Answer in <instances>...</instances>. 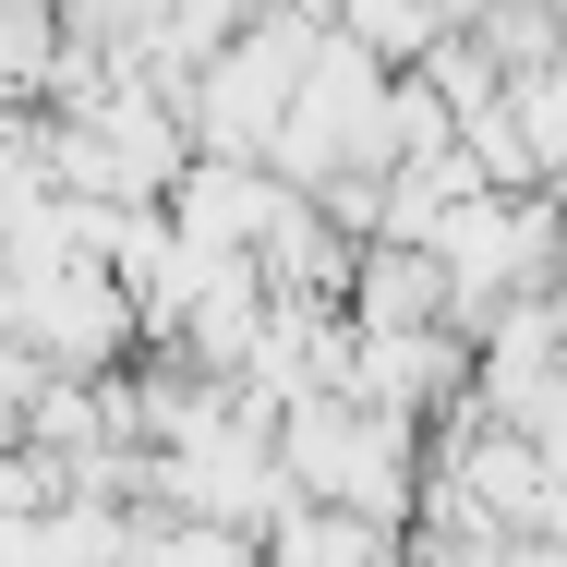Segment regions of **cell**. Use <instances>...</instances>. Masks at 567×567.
Segmentation results:
<instances>
[{
  "instance_id": "obj_1",
  "label": "cell",
  "mask_w": 567,
  "mask_h": 567,
  "mask_svg": "<svg viewBox=\"0 0 567 567\" xmlns=\"http://www.w3.org/2000/svg\"><path fill=\"white\" fill-rule=\"evenodd\" d=\"M350 327H458V278L423 254V241H374L362 278H350Z\"/></svg>"
},
{
  "instance_id": "obj_2",
  "label": "cell",
  "mask_w": 567,
  "mask_h": 567,
  "mask_svg": "<svg viewBox=\"0 0 567 567\" xmlns=\"http://www.w3.org/2000/svg\"><path fill=\"white\" fill-rule=\"evenodd\" d=\"M447 24H458L447 0H339V37H350V49H374L386 73L435 61V37H447Z\"/></svg>"
},
{
  "instance_id": "obj_4",
  "label": "cell",
  "mask_w": 567,
  "mask_h": 567,
  "mask_svg": "<svg viewBox=\"0 0 567 567\" xmlns=\"http://www.w3.org/2000/svg\"><path fill=\"white\" fill-rule=\"evenodd\" d=\"M544 194H556V206H567V169H556V182H544Z\"/></svg>"
},
{
  "instance_id": "obj_3",
  "label": "cell",
  "mask_w": 567,
  "mask_h": 567,
  "mask_svg": "<svg viewBox=\"0 0 567 567\" xmlns=\"http://www.w3.org/2000/svg\"><path fill=\"white\" fill-rule=\"evenodd\" d=\"M495 423H519V435H532V447L567 471V362H556V374H532L519 399H495Z\"/></svg>"
}]
</instances>
